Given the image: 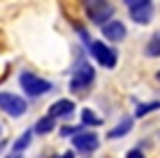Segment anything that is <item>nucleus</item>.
Segmentation results:
<instances>
[{
    "label": "nucleus",
    "instance_id": "1",
    "mask_svg": "<svg viewBox=\"0 0 160 158\" xmlns=\"http://www.w3.org/2000/svg\"><path fill=\"white\" fill-rule=\"evenodd\" d=\"M93 81H95V68L88 61H79L72 70V77H70V91L74 95H84L93 86Z\"/></svg>",
    "mask_w": 160,
    "mask_h": 158
},
{
    "label": "nucleus",
    "instance_id": "2",
    "mask_svg": "<svg viewBox=\"0 0 160 158\" xmlns=\"http://www.w3.org/2000/svg\"><path fill=\"white\" fill-rule=\"evenodd\" d=\"M19 86L28 98H40L44 93H49V91H53V84L49 79H42V77H37V74L28 72V70L19 74Z\"/></svg>",
    "mask_w": 160,
    "mask_h": 158
},
{
    "label": "nucleus",
    "instance_id": "3",
    "mask_svg": "<svg viewBox=\"0 0 160 158\" xmlns=\"http://www.w3.org/2000/svg\"><path fill=\"white\" fill-rule=\"evenodd\" d=\"M88 51H91V56L95 58L102 68H107V70L116 68L118 54H116V49H114V47L104 44V42H100V40H91V42H88Z\"/></svg>",
    "mask_w": 160,
    "mask_h": 158
},
{
    "label": "nucleus",
    "instance_id": "4",
    "mask_svg": "<svg viewBox=\"0 0 160 158\" xmlns=\"http://www.w3.org/2000/svg\"><path fill=\"white\" fill-rule=\"evenodd\" d=\"M84 7H86V16L98 26H104L114 16V7L109 0H84Z\"/></svg>",
    "mask_w": 160,
    "mask_h": 158
},
{
    "label": "nucleus",
    "instance_id": "5",
    "mask_svg": "<svg viewBox=\"0 0 160 158\" xmlns=\"http://www.w3.org/2000/svg\"><path fill=\"white\" fill-rule=\"evenodd\" d=\"M0 110L7 114V116L19 119L28 112V102H26V98L16 95L12 91H0Z\"/></svg>",
    "mask_w": 160,
    "mask_h": 158
},
{
    "label": "nucleus",
    "instance_id": "6",
    "mask_svg": "<svg viewBox=\"0 0 160 158\" xmlns=\"http://www.w3.org/2000/svg\"><path fill=\"white\" fill-rule=\"evenodd\" d=\"M123 5L128 7L130 19L139 26H146L153 21V0H123Z\"/></svg>",
    "mask_w": 160,
    "mask_h": 158
},
{
    "label": "nucleus",
    "instance_id": "7",
    "mask_svg": "<svg viewBox=\"0 0 160 158\" xmlns=\"http://www.w3.org/2000/svg\"><path fill=\"white\" fill-rule=\"evenodd\" d=\"M72 146L74 151H79V154H93V151L100 146V137H98V133H93V130H79V133L72 137Z\"/></svg>",
    "mask_w": 160,
    "mask_h": 158
},
{
    "label": "nucleus",
    "instance_id": "8",
    "mask_svg": "<svg viewBox=\"0 0 160 158\" xmlns=\"http://www.w3.org/2000/svg\"><path fill=\"white\" fill-rule=\"evenodd\" d=\"M102 35H104V40H109V42H123L125 35H128V28L123 26V21L112 19V21H107V23L102 26Z\"/></svg>",
    "mask_w": 160,
    "mask_h": 158
},
{
    "label": "nucleus",
    "instance_id": "9",
    "mask_svg": "<svg viewBox=\"0 0 160 158\" xmlns=\"http://www.w3.org/2000/svg\"><path fill=\"white\" fill-rule=\"evenodd\" d=\"M72 112H74V102L68 100V98H60V100H56L53 105H49L47 116H51L53 121H58V119H68Z\"/></svg>",
    "mask_w": 160,
    "mask_h": 158
},
{
    "label": "nucleus",
    "instance_id": "10",
    "mask_svg": "<svg viewBox=\"0 0 160 158\" xmlns=\"http://www.w3.org/2000/svg\"><path fill=\"white\" fill-rule=\"evenodd\" d=\"M132 126H135V123H132V119H130V116H125V119H121V121L116 123V126H114L112 130H109V133H107V137H109V140L125 137V135H128L130 130H132Z\"/></svg>",
    "mask_w": 160,
    "mask_h": 158
},
{
    "label": "nucleus",
    "instance_id": "11",
    "mask_svg": "<svg viewBox=\"0 0 160 158\" xmlns=\"http://www.w3.org/2000/svg\"><path fill=\"white\" fill-rule=\"evenodd\" d=\"M32 137H35V133H32V130H26V133H21L19 137L12 142V151H19V154H23V151L30 146Z\"/></svg>",
    "mask_w": 160,
    "mask_h": 158
},
{
    "label": "nucleus",
    "instance_id": "12",
    "mask_svg": "<svg viewBox=\"0 0 160 158\" xmlns=\"http://www.w3.org/2000/svg\"><path fill=\"white\" fill-rule=\"evenodd\" d=\"M53 128H56V121H53L51 116H42L40 121L32 126V133H35V135H49Z\"/></svg>",
    "mask_w": 160,
    "mask_h": 158
},
{
    "label": "nucleus",
    "instance_id": "13",
    "mask_svg": "<svg viewBox=\"0 0 160 158\" xmlns=\"http://www.w3.org/2000/svg\"><path fill=\"white\" fill-rule=\"evenodd\" d=\"M144 54L148 58H158L160 56V33H153V35H151V40L146 42Z\"/></svg>",
    "mask_w": 160,
    "mask_h": 158
},
{
    "label": "nucleus",
    "instance_id": "14",
    "mask_svg": "<svg viewBox=\"0 0 160 158\" xmlns=\"http://www.w3.org/2000/svg\"><path fill=\"white\" fill-rule=\"evenodd\" d=\"M81 123L84 126H93V128H98V126H102V119L98 116L93 110H88V107H84L81 110Z\"/></svg>",
    "mask_w": 160,
    "mask_h": 158
},
{
    "label": "nucleus",
    "instance_id": "15",
    "mask_svg": "<svg viewBox=\"0 0 160 158\" xmlns=\"http://www.w3.org/2000/svg\"><path fill=\"white\" fill-rule=\"evenodd\" d=\"M158 110H160V100H153V102H142V105H137L135 116H137V119H142V116H146V114H151V112H158Z\"/></svg>",
    "mask_w": 160,
    "mask_h": 158
},
{
    "label": "nucleus",
    "instance_id": "16",
    "mask_svg": "<svg viewBox=\"0 0 160 158\" xmlns=\"http://www.w3.org/2000/svg\"><path fill=\"white\" fill-rule=\"evenodd\" d=\"M79 130H84V128H79V126H63L60 128V135H63V137H74Z\"/></svg>",
    "mask_w": 160,
    "mask_h": 158
},
{
    "label": "nucleus",
    "instance_id": "17",
    "mask_svg": "<svg viewBox=\"0 0 160 158\" xmlns=\"http://www.w3.org/2000/svg\"><path fill=\"white\" fill-rule=\"evenodd\" d=\"M125 158H144V151H142V146H135L125 154Z\"/></svg>",
    "mask_w": 160,
    "mask_h": 158
},
{
    "label": "nucleus",
    "instance_id": "18",
    "mask_svg": "<svg viewBox=\"0 0 160 158\" xmlns=\"http://www.w3.org/2000/svg\"><path fill=\"white\" fill-rule=\"evenodd\" d=\"M5 158H23V154H19V151H9Z\"/></svg>",
    "mask_w": 160,
    "mask_h": 158
},
{
    "label": "nucleus",
    "instance_id": "19",
    "mask_svg": "<svg viewBox=\"0 0 160 158\" xmlns=\"http://www.w3.org/2000/svg\"><path fill=\"white\" fill-rule=\"evenodd\" d=\"M156 79H158V81H160V70H158V74H156Z\"/></svg>",
    "mask_w": 160,
    "mask_h": 158
},
{
    "label": "nucleus",
    "instance_id": "20",
    "mask_svg": "<svg viewBox=\"0 0 160 158\" xmlns=\"http://www.w3.org/2000/svg\"><path fill=\"white\" fill-rule=\"evenodd\" d=\"M0 137H2V126H0Z\"/></svg>",
    "mask_w": 160,
    "mask_h": 158
},
{
    "label": "nucleus",
    "instance_id": "21",
    "mask_svg": "<svg viewBox=\"0 0 160 158\" xmlns=\"http://www.w3.org/2000/svg\"><path fill=\"white\" fill-rule=\"evenodd\" d=\"M158 135H160V133H158Z\"/></svg>",
    "mask_w": 160,
    "mask_h": 158
}]
</instances>
